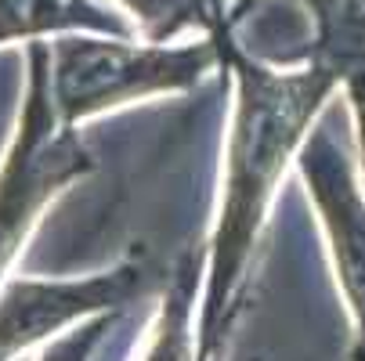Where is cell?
Returning a JSON list of instances; mask_svg holds the SVG:
<instances>
[{"mask_svg":"<svg viewBox=\"0 0 365 361\" xmlns=\"http://www.w3.org/2000/svg\"><path fill=\"white\" fill-rule=\"evenodd\" d=\"M217 40L221 55L228 58L239 80V109L228 141L221 217L210 239V275H206V303L199 325L202 357L214 350L228 322L232 289L246 268L250 246L257 239L260 221H264L289 152L304 137V127L319 113V105L340 83V76L329 66L307 62V69L300 73H272L250 62L228 40V33H217Z\"/></svg>","mask_w":365,"mask_h":361,"instance_id":"obj_1","label":"cell"},{"mask_svg":"<svg viewBox=\"0 0 365 361\" xmlns=\"http://www.w3.org/2000/svg\"><path fill=\"white\" fill-rule=\"evenodd\" d=\"M221 55V40L210 43H127V36H62L51 43V101L66 127L98 109L134 101L145 94L188 90Z\"/></svg>","mask_w":365,"mask_h":361,"instance_id":"obj_2","label":"cell"},{"mask_svg":"<svg viewBox=\"0 0 365 361\" xmlns=\"http://www.w3.org/2000/svg\"><path fill=\"white\" fill-rule=\"evenodd\" d=\"M94 159L66 127L51 101V47H29V94L15 148L0 170V275L15 256L40 206L73 177L87 174Z\"/></svg>","mask_w":365,"mask_h":361,"instance_id":"obj_3","label":"cell"},{"mask_svg":"<svg viewBox=\"0 0 365 361\" xmlns=\"http://www.w3.org/2000/svg\"><path fill=\"white\" fill-rule=\"evenodd\" d=\"M155 282L160 275L148 264H123L109 275H94L83 282H11L0 296V361H11L29 343L66 329L83 315L141 300L155 289Z\"/></svg>","mask_w":365,"mask_h":361,"instance_id":"obj_4","label":"cell"},{"mask_svg":"<svg viewBox=\"0 0 365 361\" xmlns=\"http://www.w3.org/2000/svg\"><path fill=\"white\" fill-rule=\"evenodd\" d=\"M300 170L329 231L336 275L358 322V343H365V199L329 134L311 137V145L300 152Z\"/></svg>","mask_w":365,"mask_h":361,"instance_id":"obj_5","label":"cell"},{"mask_svg":"<svg viewBox=\"0 0 365 361\" xmlns=\"http://www.w3.org/2000/svg\"><path fill=\"white\" fill-rule=\"evenodd\" d=\"M62 29L130 36V26L94 0H0V43Z\"/></svg>","mask_w":365,"mask_h":361,"instance_id":"obj_6","label":"cell"},{"mask_svg":"<svg viewBox=\"0 0 365 361\" xmlns=\"http://www.w3.org/2000/svg\"><path fill=\"white\" fill-rule=\"evenodd\" d=\"M120 4L138 19L145 40L167 43L170 36L185 29H202V33H225V22L214 15L210 0H120Z\"/></svg>","mask_w":365,"mask_h":361,"instance_id":"obj_7","label":"cell"},{"mask_svg":"<svg viewBox=\"0 0 365 361\" xmlns=\"http://www.w3.org/2000/svg\"><path fill=\"white\" fill-rule=\"evenodd\" d=\"M192 296H195V271L185 261V268L167 286V307L163 322L155 333V343L145 361H192Z\"/></svg>","mask_w":365,"mask_h":361,"instance_id":"obj_8","label":"cell"},{"mask_svg":"<svg viewBox=\"0 0 365 361\" xmlns=\"http://www.w3.org/2000/svg\"><path fill=\"white\" fill-rule=\"evenodd\" d=\"M109 325H113L109 318H101V322H94V325H87V329H80V333L58 340L55 347L43 354V361H87V354L94 350V343L101 340V333H106Z\"/></svg>","mask_w":365,"mask_h":361,"instance_id":"obj_9","label":"cell"},{"mask_svg":"<svg viewBox=\"0 0 365 361\" xmlns=\"http://www.w3.org/2000/svg\"><path fill=\"white\" fill-rule=\"evenodd\" d=\"M347 83V94L354 101V113H358V137H361V167H365V62L358 69H351L344 76Z\"/></svg>","mask_w":365,"mask_h":361,"instance_id":"obj_10","label":"cell"},{"mask_svg":"<svg viewBox=\"0 0 365 361\" xmlns=\"http://www.w3.org/2000/svg\"><path fill=\"white\" fill-rule=\"evenodd\" d=\"M210 8H214V15L221 19V15H225V0H210ZM221 22H225V19H221Z\"/></svg>","mask_w":365,"mask_h":361,"instance_id":"obj_11","label":"cell"},{"mask_svg":"<svg viewBox=\"0 0 365 361\" xmlns=\"http://www.w3.org/2000/svg\"><path fill=\"white\" fill-rule=\"evenodd\" d=\"M354 361H365V343H358V347H354Z\"/></svg>","mask_w":365,"mask_h":361,"instance_id":"obj_12","label":"cell"}]
</instances>
